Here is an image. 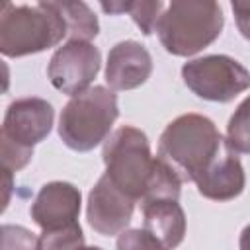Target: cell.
Here are the masks:
<instances>
[{
	"mask_svg": "<svg viewBox=\"0 0 250 250\" xmlns=\"http://www.w3.org/2000/svg\"><path fill=\"white\" fill-rule=\"evenodd\" d=\"M102 156L105 176L131 199L143 203L160 170V158L150 154L146 135L133 125H123L104 143Z\"/></svg>",
	"mask_w": 250,
	"mask_h": 250,
	"instance_id": "cell-2",
	"label": "cell"
},
{
	"mask_svg": "<svg viewBox=\"0 0 250 250\" xmlns=\"http://www.w3.org/2000/svg\"><path fill=\"white\" fill-rule=\"evenodd\" d=\"M227 143L236 154H250V96L230 115L227 125Z\"/></svg>",
	"mask_w": 250,
	"mask_h": 250,
	"instance_id": "cell-15",
	"label": "cell"
},
{
	"mask_svg": "<svg viewBox=\"0 0 250 250\" xmlns=\"http://www.w3.org/2000/svg\"><path fill=\"white\" fill-rule=\"evenodd\" d=\"M4 172V205H2V209H6L8 207V203H10V191H12V172L10 170H2Z\"/></svg>",
	"mask_w": 250,
	"mask_h": 250,
	"instance_id": "cell-21",
	"label": "cell"
},
{
	"mask_svg": "<svg viewBox=\"0 0 250 250\" xmlns=\"http://www.w3.org/2000/svg\"><path fill=\"white\" fill-rule=\"evenodd\" d=\"M227 145L215 123L199 113H184L170 121L158 141V158L182 182H195Z\"/></svg>",
	"mask_w": 250,
	"mask_h": 250,
	"instance_id": "cell-1",
	"label": "cell"
},
{
	"mask_svg": "<svg viewBox=\"0 0 250 250\" xmlns=\"http://www.w3.org/2000/svg\"><path fill=\"white\" fill-rule=\"evenodd\" d=\"M55 109L43 98H20L14 100L4 115L0 139L33 150L37 143H41L53 127Z\"/></svg>",
	"mask_w": 250,
	"mask_h": 250,
	"instance_id": "cell-8",
	"label": "cell"
},
{
	"mask_svg": "<svg viewBox=\"0 0 250 250\" xmlns=\"http://www.w3.org/2000/svg\"><path fill=\"white\" fill-rule=\"evenodd\" d=\"M135 199L123 193L105 174L96 182L88 193L86 219L90 227L102 236L121 234L131 223Z\"/></svg>",
	"mask_w": 250,
	"mask_h": 250,
	"instance_id": "cell-9",
	"label": "cell"
},
{
	"mask_svg": "<svg viewBox=\"0 0 250 250\" xmlns=\"http://www.w3.org/2000/svg\"><path fill=\"white\" fill-rule=\"evenodd\" d=\"M80 203L82 195L76 186L68 182H49L37 191L29 213L35 225L51 230L78 223Z\"/></svg>",
	"mask_w": 250,
	"mask_h": 250,
	"instance_id": "cell-10",
	"label": "cell"
},
{
	"mask_svg": "<svg viewBox=\"0 0 250 250\" xmlns=\"http://www.w3.org/2000/svg\"><path fill=\"white\" fill-rule=\"evenodd\" d=\"M66 23L68 41H92L100 33L96 14L84 2H53Z\"/></svg>",
	"mask_w": 250,
	"mask_h": 250,
	"instance_id": "cell-14",
	"label": "cell"
},
{
	"mask_svg": "<svg viewBox=\"0 0 250 250\" xmlns=\"http://www.w3.org/2000/svg\"><path fill=\"white\" fill-rule=\"evenodd\" d=\"M66 37V23L53 2L16 6L6 2L0 10V53L25 57L47 51Z\"/></svg>",
	"mask_w": 250,
	"mask_h": 250,
	"instance_id": "cell-3",
	"label": "cell"
},
{
	"mask_svg": "<svg viewBox=\"0 0 250 250\" xmlns=\"http://www.w3.org/2000/svg\"><path fill=\"white\" fill-rule=\"evenodd\" d=\"M119 117L117 96L105 86H90L88 90L72 96L61 111L59 137L62 143L78 152H88L107 135Z\"/></svg>",
	"mask_w": 250,
	"mask_h": 250,
	"instance_id": "cell-5",
	"label": "cell"
},
{
	"mask_svg": "<svg viewBox=\"0 0 250 250\" xmlns=\"http://www.w3.org/2000/svg\"><path fill=\"white\" fill-rule=\"evenodd\" d=\"M37 248L39 250H80L84 248V234L78 223L43 230L37 236Z\"/></svg>",
	"mask_w": 250,
	"mask_h": 250,
	"instance_id": "cell-16",
	"label": "cell"
},
{
	"mask_svg": "<svg viewBox=\"0 0 250 250\" xmlns=\"http://www.w3.org/2000/svg\"><path fill=\"white\" fill-rule=\"evenodd\" d=\"M102 66L100 49L90 41H68L55 51L47 76L51 84L70 98L88 90Z\"/></svg>",
	"mask_w": 250,
	"mask_h": 250,
	"instance_id": "cell-7",
	"label": "cell"
},
{
	"mask_svg": "<svg viewBox=\"0 0 250 250\" xmlns=\"http://www.w3.org/2000/svg\"><path fill=\"white\" fill-rule=\"evenodd\" d=\"M152 72V57L145 45L137 41H119L111 47L105 62V82L111 90H135L148 80Z\"/></svg>",
	"mask_w": 250,
	"mask_h": 250,
	"instance_id": "cell-11",
	"label": "cell"
},
{
	"mask_svg": "<svg viewBox=\"0 0 250 250\" xmlns=\"http://www.w3.org/2000/svg\"><path fill=\"white\" fill-rule=\"evenodd\" d=\"M240 250H250V225H246L240 232Z\"/></svg>",
	"mask_w": 250,
	"mask_h": 250,
	"instance_id": "cell-22",
	"label": "cell"
},
{
	"mask_svg": "<svg viewBox=\"0 0 250 250\" xmlns=\"http://www.w3.org/2000/svg\"><path fill=\"white\" fill-rule=\"evenodd\" d=\"M223 23L225 18L217 2L176 0L160 14L156 33L170 55L191 57L221 35Z\"/></svg>",
	"mask_w": 250,
	"mask_h": 250,
	"instance_id": "cell-4",
	"label": "cell"
},
{
	"mask_svg": "<svg viewBox=\"0 0 250 250\" xmlns=\"http://www.w3.org/2000/svg\"><path fill=\"white\" fill-rule=\"evenodd\" d=\"M164 12V4L160 0L156 2H127V14L133 18V21L141 27L145 35H150L156 31V23L160 14Z\"/></svg>",
	"mask_w": 250,
	"mask_h": 250,
	"instance_id": "cell-17",
	"label": "cell"
},
{
	"mask_svg": "<svg viewBox=\"0 0 250 250\" xmlns=\"http://www.w3.org/2000/svg\"><path fill=\"white\" fill-rule=\"evenodd\" d=\"M193 184L203 197L213 201H229L242 193L246 186L244 168L229 143L221 148V152L211 160V164Z\"/></svg>",
	"mask_w": 250,
	"mask_h": 250,
	"instance_id": "cell-12",
	"label": "cell"
},
{
	"mask_svg": "<svg viewBox=\"0 0 250 250\" xmlns=\"http://www.w3.org/2000/svg\"><path fill=\"white\" fill-rule=\"evenodd\" d=\"M145 230H148L166 250H174L186 236V215L178 199H154L143 203Z\"/></svg>",
	"mask_w": 250,
	"mask_h": 250,
	"instance_id": "cell-13",
	"label": "cell"
},
{
	"mask_svg": "<svg viewBox=\"0 0 250 250\" xmlns=\"http://www.w3.org/2000/svg\"><path fill=\"white\" fill-rule=\"evenodd\" d=\"M117 250H166L148 230L129 229L117 238Z\"/></svg>",
	"mask_w": 250,
	"mask_h": 250,
	"instance_id": "cell-19",
	"label": "cell"
},
{
	"mask_svg": "<svg viewBox=\"0 0 250 250\" xmlns=\"http://www.w3.org/2000/svg\"><path fill=\"white\" fill-rule=\"evenodd\" d=\"M184 84L209 102H230L250 88V70L227 55H207L182 66Z\"/></svg>",
	"mask_w": 250,
	"mask_h": 250,
	"instance_id": "cell-6",
	"label": "cell"
},
{
	"mask_svg": "<svg viewBox=\"0 0 250 250\" xmlns=\"http://www.w3.org/2000/svg\"><path fill=\"white\" fill-rule=\"evenodd\" d=\"M80 250H102V248H98V246H84V248H80Z\"/></svg>",
	"mask_w": 250,
	"mask_h": 250,
	"instance_id": "cell-23",
	"label": "cell"
},
{
	"mask_svg": "<svg viewBox=\"0 0 250 250\" xmlns=\"http://www.w3.org/2000/svg\"><path fill=\"white\" fill-rule=\"evenodd\" d=\"M2 250H39L37 236L25 227L4 225L2 227Z\"/></svg>",
	"mask_w": 250,
	"mask_h": 250,
	"instance_id": "cell-18",
	"label": "cell"
},
{
	"mask_svg": "<svg viewBox=\"0 0 250 250\" xmlns=\"http://www.w3.org/2000/svg\"><path fill=\"white\" fill-rule=\"evenodd\" d=\"M238 31L242 33V37H246L250 41V2H232L230 4Z\"/></svg>",
	"mask_w": 250,
	"mask_h": 250,
	"instance_id": "cell-20",
	"label": "cell"
}]
</instances>
